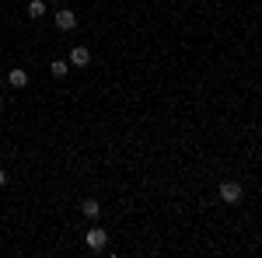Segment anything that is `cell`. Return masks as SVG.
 Instances as JSON below:
<instances>
[{
	"instance_id": "1",
	"label": "cell",
	"mask_w": 262,
	"mask_h": 258,
	"mask_svg": "<svg viewBox=\"0 0 262 258\" xmlns=\"http://www.w3.org/2000/svg\"><path fill=\"white\" fill-rule=\"evenodd\" d=\"M84 244H88V251H91V255L105 251V244H108V230H105V227H91V230L84 234Z\"/></svg>"
},
{
	"instance_id": "2",
	"label": "cell",
	"mask_w": 262,
	"mask_h": 258,
	"mask_svg": "<svg viewBox=\"0 0 262 258\" xmlns=\"http://www.w3.org/2000/svg\"><path fill=\"white\" fill-rule=\"evenodd\" d=\"M242 196H245L242 181H221V199L224 202H238Z\"/></svg>"
},
{
	"instance_id": "3",
	"label": "cell",
	"mask_w": 262,
	"mask_h": 258,
	"mask_svg": "<svg viewBox=\"0 0 262 258\" xmlns=\"http://www.w3.org/2000/svg\"><path fill=\"white\" fill-rule=\"evenodd\" d=\"M56 28L60 32H74L77 28V14L74 11H56Z\"/></svg>"
},
{
	"instance_id": "4",
	"label": "cell",
	"mask_w": 262,
	"mask_h": 258,
	"mask_svg": "<svg viewBox=\"0 0 262 258\" xmlns=\"http://www.w3.org/2000/svg\"><path fill=\"white\" fill-rule=\"evenodd\" d=\"M88 63H91V53L84 45H74L70 49V66H88Z\"/></svg>"
},
{
	"instance_id": "5",
	"label": "cell",
	"mask_w": 262,
	"mask_h": 258,
	"mask_svg": "<svg viewBox=\"0 0 262 258\" xmlns=\"http://www.w3.org/2000/svg\"><path fill=\"white\" fill-rule=\"evenodd\" d=\"M81 213L88 220H98L101 217V202H98V199H84V202H81Z\"/></svg>"
},
{
	"instance_id": "6",
	"label": "cell",
	"mask_w": 262,
	"mask_h": 258,
	"mask_svg": "<svg viewBox=\"0 0 262 258\" xmlns=\"http://www.w3.org/2000/svg\"><path fill=\"white\" fill-rule=\"evenodd\" d=\"M46 11H49V7H46V0H32V4H28V18H32V21L46 18Z\"/></svg>"
},
{
	"instance_id": "7",
	"label": "cell",
	"mask_w": 262,
	"mask_h": 258,
	"mask_svg": "<svg viewBox=\"0 0 262 258\" xmlns=\"http://www.w3.org/2000/svg\"><path fill=\"white\" fill-rule=\"evenodd\" d=\"M67 70H70V60H53L49 63V74H53V77H67Z\"/></svg>"
},
{
	"instance_id": "8",
	"label": "cell",
	"mask_w": 262,
	"mask_h": 258,
	"mask_svg": "<svg viewBox=\"0 0 262 258\" xmlns=\"http://www.w3.org/2000/svg\"><path fill=\"white\" fill-rule=\"evenodd\" d=\"M7 84H11V87H25V84H28V74H25V70H11Z\"/></svg>"
},
{
	"instance_id": "9",
	"label": "cell",
	"mask_w": 262,
	"mask_h": 258,
	"mask_svg": "<svg viewBox=\"0 0 262 258\" xmlns=\"http://www.w3.org/2000/svg\"><path fill=\"white\" fill-rule=\"evenodd\" d=\"M4 185H7V171L0 168V189H4Z\"/></svg>"
},
{
	"instance_id": "10",
	"label": "cell",
	"mask_w": 262,
	"mask_h": 258,
	"mask_svg": "<svg viewBox=\"0 0 262 258\" xmlns=\"http://www.w3.org/2000/svg\"><path fill=\"white\" fill-rule=\"evenodd\" d=\"M0 112H4V98H0Z\"/></svg>"
},
{
	"instance_id": "11",
	"label": "cell",
	"mask_w": 262,
	"mask_h": 258,
	"mask_svg": "<svg viewBox=\"0 0 262 258\" xmlns=\"http://www.w3.org/2000/svg\"><path fill=\"white\" fill-rule=\"evenodd\" d=\"M49 4H60V0H49Z\"/></svg>"
}]
</instances>
